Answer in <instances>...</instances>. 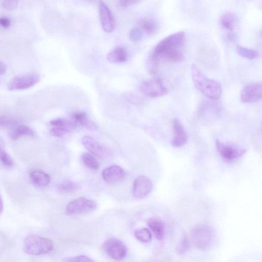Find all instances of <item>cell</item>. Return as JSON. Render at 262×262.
I'll return each mask as SVG.
<instances>
[{
	"label": "cell",
	"mask_w": 262,
	"mask_h": 262,
	"mask_svg": "<svg viewBox=\"0 0 262 262\" xmlns=\"http://www.w3.org/2000/svg\"><path fill=\"white\" fill-rule=\"evenodd\" d=\"M95 202L85 198L76 199L67 205L66 213L67 214L74 215L93 212L96 210Z\"/></svg>",
	"instance_id": "7"
},
{
	"label": "cell",
	"mask_w": 262,
	"mask_h": 262,
	"mask_svg": "<svg viewBox=\"0 0 262 262\" xmlns=\"http://www.w3.org/2000/svg\"><path fill=\"white\" fill-rule=\"evenodd\" d=\"M226 38L230 42H234L236 40L237 37L235 34L232 32H230L227 33Z\"/></svg>",
	"instance_id": "39"
},
{
	"label": "cell",
	"mask_w": 262,
	"mask_h": 262,
	"mask_svg": "<svg viewBox=\"0 0 262 262\" xmlns=\"http://www.w3.org/2000/svg\"><path fill=\"white\" fill-rule=\"evenodd\" d=\"M191 241L198 249L208 250L212 248L215 238L213 228L208 225H199L192 229L191 233Z\"/></svg>",
	"instance_id": "3"
},
{
	"label": "cell",
	"mask_w": 262,
	"mask_h": 262,
	"mask_svg": "<svg viewBox=\"0 0 262 262\" xmlns=\"http://www.w3.org/2000/svg\"><path fill=\"white\" fill-rule=\"evenodd\" d=\"M186 42V33L179 31L170 35L159 42L151 55L158 61L163 60L178 63L183 61V49Z\"/></svg>",
	"instance_id": "1"
},
{
	"label": "cell",
	"mask_w": 262,
	"mask_h": 262,
	"mask_svg": "<svg viewBox=\"0 0 262 262\" xmlns=\"http://www.w3.org/2000/svg\"><path fill=\"white\" fill-rule=\"evenodd\" d=\"M81 159L84 165L89 169L93 170L98 169L99 163L92 155L85 153L82 155Z\"/></svg>",
	"instance_id": "23"
},
{
	"label": "cell",
	"mask_w": 262,
	"mask_h": 262,
	"mask_svg": "<svg viewBox=\"0 0 262 262\" xmlns=\"http://www.w3.org/2000/svg\"><path fill=\"white\" fill-rule=\"evenodd\" d=\"M19 0H4L3 5L7 10H14L17 7Z\"/></svg>",
	"instance_id": "34"
},
{
	"label": "cell",
	"mask_w": 262,
	"mask_h": 262,
	"mask_svg": "<svg viewBox=\"0 0 262 262\" xmlns=\"http://www.w3.org/2000/svg\"><path fill=\"white\" fill-rule=\"evenodd\" d=\"M32 183L40 188L48 187L50 182V176L41 170H33L30 173Z\"/></svg>",
	"instance_id": "16"
},
{
	"label": "cell",
	"mask_w": 262,
	"mask_h": 262,
	"mask_svg": "<svg viewBox=\"0 0 262 262\" xmlns=\"http://www.w3.org/2000/svg\"><path fill=\"white\" fill-rule=\"evenodd\" d=\"M191 249V244L186 234L182 236L180 241L176 247V252L178 255H185Z\"/></svg>",
	"instance_id": "27"
},
{
	"label": "cell",
	"mask_w": 262,
	"mask_h": 262,
	"mask_svg": "<svg viewBox=\"0 0 262 262\" xmlns=\"http://www.w3.org/2000/svg\"><path fill=\"white\" fill-rule=\"evenodd\" d=\"M36 133L31 128L25 125H17L11 129L9 132V138L14 141L17 140L22 136H29L34 138Z\"/></svg>",
	"instance_id": "18"
},
{
	"label": "cell",
	"mask_w": 262,
	"mask_h": 262,
	"mask_svg": "<svg viewBox=\"0 0 262 262\" xmlns=\"http://www.w3.org/2000/svg\"><path fill=\"white\" fill-rule=\"evenodd\" d=\"M107 59L111 63H124L128 60V53L124 48L118 47L108 53Z\"/></svg>",
	"instance_id": "19"
},
{
	"label": "cell",
	"mask_w": 262,
	"mask_h": 262,
	"mask_svg": "<svg viewBox=\"0 0 262 262\" xmlns=\"http://www.w3.org/2000/svg\"><path fill=\"white\" fill-rule=\"evenodd\" d=\"M50 123L53 127H64L70 131L76 127V124L74 122L62 119H53L50 121Z\"/></svg>",
	"instance_id": "28"
},
{
	"label": "cell",
	"mask_w": 262,
	"mask_h": 262,
	"mask_svg": "<svg viewBox=\"0 0 262 262\" xmlns=\"http://www.w3.org/2000/svg\"><path fill=\"white\" fill-rule=\"evenodd\" d=\"M70 131L62 127H53L50 131V134L56 138H62Z\"/></svg>",
	"instance_id": "33"
},
{
	"label": "cell",
	"mask_w": 262,
	"mask_h": 262,
	"mask_svg": "<svg viewBox=\"0 0 262 262\" xmlns=\"http://www.w3.org/2000/svg\"><path fill=\"white\" fill-rule=\"evenodd\" d=\"M82 142L86 149L91 153L98 157L104 156L106 153L104 148L92 137L85 136Z\"/></svg>",
	"instance_id": "15"
},
{
	"label": "cell",
	"mask_w": 262,
	"mask_h": 262,
	"mask_svg": "<svg viewBox=\"0 0 262 262\" xmlns=\"http://www.w3.org/2000/svg\"><path fill=\"white\" fill-rule=\"evenodd\" d=\"M0 162L7 167H12L14 162L12 158L6 151L3 141L0 139Z\"/></svg>",
	"instance_id": "25"
},
{
	"label": "cell",
	"mask_w": 262,
	"mask_h": 262,
	"mask_svg": "<svg viewBox=\"0 0 262 262\" xmlns=\"http://www.w3.org/2000/svg\"><path fill=\"white\" fill-rule=\"evenodd\" d=\"M143 37V32L140 28H134L129 32V38L134 42H138Z\"/></svg>",
	"instance_id": "32"
},
{
	"label": "cell",
	"mask_w": 262,
	"mask_h": 262,
	"mask_svg": "<svg viewBox=\"0 0 262 262\" xmlns=\"http://www.w3.org/2000/svg\"><path fill=\"white\" fill-rule=\"evenodd\" d=\"M174 137L172 142V145L180 147L185 145L188 141V135L181 122L175 119L173 121Z\"/></svg>",
	"instance_id": "13"
},
{
	"label": "cell",
	"mask_w": 262,
	"mask_h": 262,
	"mask_svg": "<svg viewBox=\"0 0 262 262\" xmlns=\"http://www.w3.org/2000/svg\"><path fill=\"white\" fill-rule=\"evenodd\" d=\"M153 189L151 180L145 176H139L134 182L133 195L136 198H143L149 194Z\"/></svg>",
	"instance_id": "10"
},
{
	"label": "cell",
	"mask_w": 262,
	"mask_h": 262,
	"mask_svg": "<svg viewBox=\"0 0 262 262\" xmlns=\"http://www.w3.org/2000/svg\"><path fill=\"white\" fill-rule=\"evenodd\" d=\"M80 188L79 184L75 182L67 181L63 182L59 186V190L64 193H71L76 191Z\"/></svg>",
	"instance_id": "29"
},
{
	"label": "cell",
	"mask_w": 262,
	"mask_h": 262,
	"mask_svg": "<svg viewBox=\"0 0 262 262\" xmlns=\"http://www.w3.org/2000/svg\"><path fill=\"white\" fill-rule=\"evenodd\" d=\"M72 116L75 121L80 123L86 128L91 130H95L97 129L96 124L88 118L85 112H75L72 114Z\"/></svg>",
	"instance_id": "21"
},
{
	"label": "cell",
	"mask_w": 262,
	"mask_h": 262,
	"mask_svg": "<svg viewBox=\"0 0 262 262\" xmlns=\"http://www.w3.org/2000/svg\"><path fill=\"white\" fill-rule=\"evenodd\" d=\"M159 61L151 54L148 58L147 61V68L148 71L151 74H155L158 70Z\"/></svg>",
	"instance_id": "30"
},
{
	"label": "cell",
	"mask_w": 262,
	"mask_h": 262,
	"mask_svg": "<svg viewBox=\"0 0 262 262\" xmlns=\"http://www.w3.org/2000/svg\"><path fill=\"white\" fill-rule=\"evenodd\" d=\"M65 262H94V260L85 256H79L75 257L67 258L64 260Z\"/></svg>",
	"instance_id": "35"
},
{
	"label": "cell",
	"mask_w": 262,
	"mask_h": 262,
	"mask_svg": "<svg viewBox=\"0 0 262 262\" xmlns=\"http://www.w3.org/2000/svg\"><path fill=\"white\" fill-rule=\"evenodd\" d=\"M17 125H18V122L15 119L0 117V127L13 129Z\"/></svg>",
	"instance_id": "31"
},
{
	"label": "cell",
	"mask_w": 262,
	"mask_h": 262,
	"mask_svg": "<svg viewBox=\"0 0 262 262\" xmlns=\"http://www.w3.org/2000/svg\"><path fill=\"white\" fill-rule=\"evenodd\" d=\"M99 15L101 27L108 33L112 32L116 28V21L109 8L106 4L99 1Z\"/></svg>",
	"instance_id": "11"
},
{
	"label": "cell",
	"mask_w": 262,
	"mask_h": 262,
	"mask_svg": "<svg viewBox=\"0 0 262 262\" xmlns=\"http://www.w3.org/2000/svg\"><path fill=\"white\" fill-rule=\"evenodd\" d=\"M3 210V202L1 195H0V214L2 213Z\"/></svg>",
	"instance_id": "40"
},
{
	"label": "cell",
	"mask_w": 262,
	"mask_h": 262,
	"mask_svg": "<svg viewBox=\"0 0 262 262\" xmlns=\"http://www.w3.org/2000/svg\"><path fill=\"white\" fill-rule=\"evenodd\" d=\"M11 24L10 20L8 18L3 17L0 18V26L4 28H8Z\"/></svg>",
	"instance_id": "37"
},
{
	"label": "cell",
	"mask_w": 262,
	"mask_h": 262,
	"mask_svg": "<svg viewBox=\"0 0 262 262\" xmlns=\"http://www.w3.org/2000/svg\"><path fill=\"white\" fill-rule=\"evenodd\" d=\"M141 92L145 96L152 98L162 97L167 94L160 78H154L143 81L140 86Z\"/></svg>",
	"instance_id": "5"
},
{
	"label": "cell",
	"mask_w": 262,
	"mask_h": 262,
	"mask_svg": "<svg viewBox=\"0 0 262 262\" xmlns=\"http://www.w3.org/2000/svg\"><path fill=\"white\" fill-rule=\"evenodd\" d=\"M147 225L158 240H162L165 235V225L163 221L158 218H150Z\"/></svg>",
	"instance_id": "17"
},
{
	"label": "cell",
	"mask_w": 262,
	"mask_h": 262,
	"mask_svg": "<svg viewBox=\"0 0 262 262\" xmlns=\"http://www.w3.org/2000/svg\"><path fill=\"white\" fill-rule=\"evenodd\" d=\"M141 0H118L119 5L122 7H128L139 3Z\"/></svg>",
	"instance_id": "36"
},
{
	"label": "cell",
	"mask_w": 262,
	"mask_h": 262,
	"mask_svg": "<svg viewBox=\"0 0 262 262\" xmlns=\"http://www.w3.org/2000/svg\"><path fill=\"white\" fill-rule=\"evenodd\" d=\"M134 235L139 241L144 243L150 242L152 238L150 231L146 228L136 231Z\"/></svg>",
	"instance_id": "26"
},
{
	"label": "cell",
	"mask_w": 262,
	"mask_h": 262,
	"mask_svg": "<svg viewBox=\"0 0 262 262\" xmlns=\"http://www.w3.org/2000/svg\"><path fill=\"white\" fill-rule=\"evenodd\" d=\"M191 73L193 84L204 96L214 100L220 98L222 87L218 82L208 77L195 64L191 65Z\"/></svg>",
	"instance_id": "2"
},
{
	"label": "cell",
	"mask_w": 262,
	"mask_h": 262,
	"mask_svg": "<svg viewBox=\"0 0 262 262\" xmlns=\"http://www.w3.org/2000/svg\"><path fill=\"white\" fill-rule=\"evenodd\" d=\"M105 250L108 255L116 260H121L126 257L127 248L119 239L113 238L105 243Z\"/></svg>",
	"instance_id": "9"
},
{
	"label": "cell",
	"mask_w": 262,
	"mask_h": 262,
	"mask_svg": "<svg viewBox=\"0 0 262 262\" xmlns=\"http://www.w3.org/2000/svg\"><path fill=\"white\" fill-rule=\"evenodd\" d=\"M262 87L261 82L249 84L241 91L240 97L243 103H253L262 98Z\"/></svg>",
	"instance_id": "12"
},
{
	"label": "cell",
	"mask_w": 262,
	"mask_h": 262,
	"mask_svg": "<svg viewBox=\"0 0 262 262\" xmlns=\"http://www.w3.org/2000/svg\"><path fill=\"white\" fill-rule=\"evenodd\" d=\"M24 248L25 252L28 255L40 256L51 252L53 248V244L49 238L31 235L25 238Z\"/></svg>",
	"instance_id": "4"
},
{
	"label": "cell",
	"mask_w": 262,
	"mask_h": 262,
	"mask_svg": "<svg viewBox=\"0 0 262 262\" xmlns=\"http://www.w3.org/2000/svg\"><path fill=\"white\" fill-rule=\"evenodd\" d=\"M138 26L143 32L149 35H153L158 29V24L156 21L147 17H144L140 20L138 22Z\"/></svg>",
	"instance_id": "20"
},
{
	"label": "cell",
	"mask_w": 262,
	"mask_h": 262,
	"mask_svg": "<svg viewBox=\"0 0 262 262\" xmlns=\"http://www.w3.org/2000/svg\"><path fill=\"white\" fill-rule=\"evenodd\" d=\"M40 75L36 73L16 76L8 83L9 91H20L28 89L36 85L40 81Z\"/></svg>",
	"instance_id": "6"
},
{
	"label": "cell",
	"mask_w": 262,
	"mask_h": 262,
	"mask_svg": "<svg viewBox=\"0 0 262 262\" xmlns=\"http://www.w3.org/2000/svg\"><path fill=\"white\" fill-rule=\"evenodd\" d=\"M236 18L231 13H227L223 14L220 18V24L224 28L232 31L235 25Z\"/></svg>",
	"instance_id": "22"
},
{
	"label": "cell",
	"mask_w": 262,
	"mask_h": 262,
	"mask_svg": "<svg viewBox=\"0 0 262 262\" xmlns=\"http://www.w3.org/2000/svg\"><path fill=\"white\" fill-rule=\"evenodd\" d=\"M7 67L4 63L0 61V75H4L6 73Z\"/></svg>",
	"instance_id": "38"
},
{
	"label": "cell",
	"mask_w": 262,
	"mask_h": 262,
	"mask_svg": "<svg viewBox=\"0 0 262 262\" xmlns=\"http://www.w3.org/2000/svg\"><path fill=\"white\" fill-rule=\"evenodd\" d=\"M247 1H253V0H247Z\"/></svg>",
	"instance_id": "41"
},
{
	"label": "cell",
	"mask_w": 262,
	"mask_h": 262,
	"mask_svg": "<svg viewBox=\"0 0 262 262\" xmlns=\"http://www.w3.org/2000/svg\"><path fill=\"white\" fill-rule=\"evenodd\" d=\"M216 147L220 156L225 161L232 162L242 157L246 153L245 149L235 145L225 143L219 140L215 142Z\"/></svg>",
	"instance_id": "8"
},
{
	"label": "cell",
	"mask_w": 262,
	"mask_h": 262,
	"mask_svg": "<svg viewBox=\"0 0 262 262\" xmlns=\"http://www.w3.org/2000/svg\"><path fill=\"white\" fill-rule=\"evenodd\" d=\"M236 51L239 55L248 60H255L259 56V53L257 51L244 48L240 45L237 46Z\"/></svg>",
	"instance_id": "24"
},
{
	"label": "cell",
	"mask_w": 262,
	"mask_h": 262,
	"mask_svg": "<svg viewBox=\"0 0 262 262\" xmlns=\"http://www.w3.org/2000/svg\"><path fill=\"white\" fill-rule=\"evenodd\" d=\"M124 170L118 166L109 167L102 173V178L110 184L118 183L124 178Z\"/></svg>",
	"instance_id": "14"
}]
</instances>
